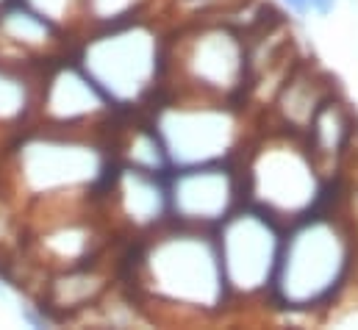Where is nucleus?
<instances>
[{
    "label": "nucleus",
    "mask_w": 358,
    "mask_h": 330,
    "mask_svg": "<svg viewBox=\"0 0 358 330\" xmlns=\"http://www.w3.org/2000/svg\"><path fill=\"white\" fill-rule=\"evenodd\" d=\"M286 3H289V6L294 8V11H300V14H303V11H306V6H308L306 0H286Z\"/></svg>",
    "instance_id": "2"
},
{
    "label": "nucleus",
    "mask_w": 358,
    "mask_h": 330,
    "mask_svg": "<svg viewBox=\"0 0 358 330\" xmlns=\"http://www.w3.org/2000/svg\"><path fill=\"white\" fill-rule=\"evenodd\" d=\"M306 3H308L314 11H320V14H328V11L334 8V3H336V0H306Z\"/></svg>",
    "instance_id": "1"
}]
</instances>
